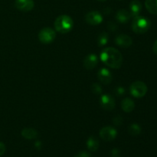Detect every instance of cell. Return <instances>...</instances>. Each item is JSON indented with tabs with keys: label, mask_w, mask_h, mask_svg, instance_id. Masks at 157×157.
<instances>
[{
	"label": "cell",
	"mask_w": 157,
	"mask_h": 157,
	"mask_svg": "<svg viewBox=\"0 0 157 157\" xmlns=\"http://www.w3.org/2000/svg\"><path fill=\"white\" fill-rule=\"evenodd\" d=\"M101 61L105 65L113 69H118L122 66L123 56L117 49L113 47L105 48L101 52Z\"/></svg>",
	"instance_id": "1"
},
{
	"label": "cell",
	"mask_w": 157,
	"mask_h": 157,
	"mask_svg": "<svg viewBox=\"0 0 157 157\" xmlns=\"http://www.w3.org/2000/svg\"><path fill=\"white\" fill-rule=\"evenodd\" d=\"M73 19L67 15H60L55 21V30L61 34L68 33L73 29Z\"/></svg>",
	"instance_id": "2"
},
{
	"label": "cell",
	"mask_w": 157,
	"mask_h": 157,
	"mask_svg": "<svg viewBox=\"0 0 157 157\" xmlns=\"http://www.w3.org/2000/svg\"><path fill=\"white\" fill-rule=\"evenodd\" d=\"M151 23L147 18L144 16H136L133 18L131 24L132 30L136 34H144L150 29Z\"/></svg>",
	"instance_id": "3"
},
{
	"label": "cell",
	"mask_w": 157,
	"mask_h": 157,
	"mask_svg": "<svg viewBox=\"0 0 157 157\" xmlns=\"http://www.w3.org/2000/svg\"><path fill=\"white\" fill-rule=\"evenodd\" d=\"M130 91L132 96L136 98H141L147 93V86L142 81H136L131 84Z\"/></svg>",
	"instance_id": "4"
},
{
	"label": "cell",
	"mask_w": 157,
	"mask_h": 157,
	"mask_svg": "<svg viewBox=\"0 0 157 157\" xmlns=\"http://www.w3.org/2000/svg\"><path fill=\"white\" fill-rule=\"evenodd\" d=\"M56 34L51 28H44L38 33V39L43 44H50L55 39Z\"/></svg>",
	"instance_id": "5"
},
{
	"label": "cell",
	"mask_w": 157,
	"mask_h": 157,
	"mask_svg": "<svg viewBox=\"0 0 157 157\" xmlns=\"http://www.w3.org/2000/svg\"><path fill=\"white\" fill-rule=\"evenodd\" d=\"M117 131L115 128L112 127H103L100 131V136L104 141H112L117 137Z\"/></svg>",
	"instance_id": "6"
},
{
	"label": "cell",
	"mask_w": 157,
	"mask_h": 157,
	"mask_svg": "<svg viewBox=\"0 0 157 157\" xmlns=\"http://www.w3.org/2000/svg\"><path fill=\"white\" fill-rule=\"evenodd\" d=\"M102 15L99 12L97 11H92V12H88L85 15V21L87 24L90 25H100L103 21Z\"/></svg>",
	"instance_id": "7"
},
{
	"label": "cell",
	"mask_w": 157,
	"mask_h": 157,
	"mask_svg": "<svg viewBox=\"0 0 157 157\" xmlns=\"http://www.w3.org/2000/svg\"><path fill=\"white\" fill-rule=\"evenodd\" d=\"M100 104L105 110H112L115 107V100L111 95L104 94L101 97Z\"/></svg>",
	"instance_id": "8"
},
{
	"label": "cell",
	"mask_w": 157,
	"mask_h": 157,
	"mask_svg": "<svg viewBox=\"0 0 157 157\" xmlns=\"http://www.w3.org/2000/svg\"><path fill=\"white\" fill-rule=\"evenodd\" d=\"M15 6L21 12H29L33 9L35 2L33 0H15Z\"/></svg>",
	"instance_id": "9"
},
{
	"label": "cell",
	"mask_w": 157,
	"mask_h": 157,
	"mask_svg": "<svg viewBox=\"0 0 157 157\" xmlns=\"http://www.w3.org/2000/svg\"><path fill=\"white\" fill-rule=\"evenodd\" d=\"M98 78L99 81L105 85L110 84L113 81V75L111 72L107 68L100 69L98 73Z\"/></svg>",
	"instance_id": "10"
},
{
	"label": "cell",
	"mask_w": 157,
	"mask_h": 157,
	"mask_svg": "<svg viewBox=\"0 0 157 157\" xmlns=\"http://www.w3.org/2000/svg\"><path fill=\"white\" fill-rule=\"evenodd\" d=\"M115 43L118 46L122 48H129L133 44V40L129 35H119L115 38Z\"/></svg>",
	"instance_id": "11"
},
{
	"label": "cell",
	"mask_w": 157,
	"mask_h": 157,
	"mask_svg": "<svg viewBox=\"0 0 157 157\" xmlns=\"http://www.w3.org/2000/svg\"><path fill=\"white\" fill-rule=\"evenodd\" d=\"M98 64V58L95 54H90L84 60V67L87 70H92Z\"/></svg>",
	"instance_id": "12"
},
{
	"label": "cell",
	"mask_w": 157,
	"mask_h": 157,
	"mask_svg": "<svg viewBox=\"0 0 157 157\" xmlns=\"http://www.w3.org/2000/svg\"><path fill=\"white\" fill-rule=\"evenodd\" d=\"M130 18H131V15L127 9H120L116 14V19L122 24L127 23Z\"/></svg>",
	"instance_id": "13"
},
{
	"label": "cell",
	"mask_w": 157,
	"mask_h": 157,
	"mask_svg": "<svg viewBox=\"0 0 157 157\" xmlns=\"http://www.w3.org/2000/svg\"><path fill=\"white\" fill-rule=\"evenodd\" d=\"M142 10V4L139 0H133L130 4V13L131 17L138 16Z\"/></svg>",
	"instance_id": "14"
},
{
	"label": "cell",
	"mask_w": 157,
	"mask_h": 157,
	"mask_svg": "<svg viewBox=\"0 0 157 157\" xmlns=\"http://www.w3.org/2000/svg\"><path fill=\"white\" fill-rule=\"evenodd\" d=\"M121 107H122L123 110L126 113H130L132 112L135 108V104L133 102V100L130 98H125L122 101L121 103Z\"/></svg>",
	"instance_id": "15"
},
{
	"label": "cell",
	"mask_w": 157,
	"mask_h": 157,
	"mask_svg": "<svg viewBox=\"0 0 157 157\" xmlns=\"http://www.w3.org/2000/svg\"><path fill=\"white\" fill-rule=\"evenodd\" d=\"M21 136L27 140H34L38 137V133L33 128H25L21 130Z\"/></svg>",
	"instance_id": "16"
},
{
	"label": "cell",
	"mask_w": 157,
	"mask_h": 157,
	"mask_svg": "<svg viewBox=\"0 0 157 157\" xmlns=\"http://www.w3.org/2000/svg\"><path fill=\"white\" fill-rule=\"evenodd\" d=\"M100 142L98 138H96L94 136H91L90 137L88 138V140L87 141V147L90 151L95 152L96 150H98Z\"/></svg>",
	"instance_id": "17"
},
{
	"label": "cell",
	"mask_w": 157,
	"mask_h": 157,
	"mask_svg": "<svg viewBox=\"0 0 157 157\" xmlns=\"http://www.w3.org/2000/svg\"><path fill=\"white\" fill-rule=\"evenodd\" d=\"M145 6L150 13L157 15V0H146Z\"/></svg>",
	"instance_id": "18"
},
{
	"label": "cell",
	"mask_w": 157,
	"mask_h": 157,
	"mask_svg": "<svg viewBox=\"0 0 157 157\" xmlns=\"http://www.w3.org/2000/svg\"><path fill=\"white\" fill-rule=\"evenodd\" d=\"M109 39L108 34L107 32H101L98 38V44L100 47H103L107 43Z\"/></svg>",
	"instance_id": "19"
},
{
	"label": "cell",
	"mask_w": 157,
	"mask_h": 157,
	"mask_svg": "<svg viewBox=\"0 0 157 157\" xmlns=\"http://www.w3.org/2000/svg\"><path fill=\"white\" fill-rule=\"evenodd\" d=\"M128 133L132 136H137V135L140 134L141 127L136 124H131L128 128Z\"/></svg>",
	"instance_id": "20"
},
{
	"label": "cell",
	"mask_w": 157,
	"mask_h": 157,
	"mask_svg": "<svg viewBox=\"0 0 157 157\" xmlns=\"http://www.w3.org/2000/svg\"><path fill=\"white\" fill-rule=\"evenodd\" d=\"M90 89H91V91L93 92L94 94H101V92H102L101 86L99 84H96V83L92 84Z\"/></svg>",
	"instance_id": "21"
},
{
	"label": "cell",
	"mask_w": 157,
	"mask_h": 157,
	"mask_svg": "<svg viewBox=\"0 0 157 157\" xmlns=\"http://www.w3.org/2000/svg\"><path fill=\"white\" fill-rule=\"evenodd\" d=\"M75 157H90V153L87 151H81L75 155Z\"/></svg>",
	"instance_id": "22"
},
{
	"label": "cell",
	"mask_w": 157,
	"mask_h": 157,
	"mask_svg": "<svg viewBox=\"0 0 157 157\" xmlns=\"http://www.w3.org/2000/svg\"><path fill=\"white\" fill-rule=\"evenodd\" d=\"M5 152H6V146L4 144L0 142V156L4 154Z\"/></svg>",
	"instance_id": "23"
},
{
	"label": "cell",
	"mask_w": 157,
	"mask_h": 157,
	"mask_svg": "<svg viewBox=\"0 0 157 157\" xmlns=\"http://www.w3.org/2000/svg\"><path fill=\"white\" fill-rule=\"evenodd\" d=\"M153 52H154L156 55H157V40L155 41L154 44H153Z\"/></svg>",
	"instance_id": "24"
},
{
	"label": "cell",
	"mask_w": 157,
	"mask_h": 157,
	"mask_svg": "<svg viewBox=\"0 0 157 157\" xmlns=\"http://www.w3.org/2000/svg\"><path fill=\"white\" fill-rule=\"evenodd\" d=\"M98 1H100V2H104V1H106V0H98Z\"/></svg>",
	"instance_id": "25"
},
{
	"label": "cell",
	"mask_w": 157,
	"mask_h": 157,
	"mask_svg": "<svg viewBox=\"0 0 157 157\" xmlns=\"http://www.w3.org/2000/svg\"><path fill=\"white\" fill-rule=\"evenodd\" d=\"M115 157H120V156H115Z\"/></svg>",
	"instance_id": "26"
}]
</instances>
